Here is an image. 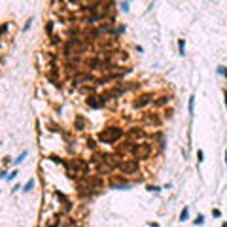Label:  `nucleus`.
Wrapping results in <instances>:
<instances>
[{
    "label": "nucleus",
    "mask_w": 227,
    "mask_h": 227,
    "mask_svg": "<svg viewBox=\"0 0 227 227\" xmlns=\"http://www.w3.org/2000/svg\"><path fill=\"white\" fill-rule=\"evenodd\" d=\"M150 227H159V223H150Z\"/></svg>",
    "instance_id": "31"
},
{
    "label": "nucleus",
    "mask_w": 227,
    "mask_h": 227,
    "mask_svg": "<svg viewBox=\"0 0 227 227\" xmlns=\"http://www.w3.org/2000/svg\"><path fill=\"white\" fill-rule=\"evenodd\" d=\"M17 174H19V170H17V168H13V170H11V172L8 174V178H6V180H8V182H11L13 178H17Z\"/></svg>",
    "instance_id": "18"
},
{
    "label": "nucleus",
    "mask_w": 227,
    "mask_h": 227,
    "mask_svg": "<svg viewBox=\"0 0 227 227\" xmlns=\"http://www.w3.org/2000/svg\"><path fill=\"white\" fill-rule=\"evenodd\" d=\"M152 102H153V95L152 93H142L136 101L133 102V108L134 110H142V108H146V106L152 104Z\"/></svg>",
    "instance_id": "4"
},
{
    "label": "nucleus",
    "mask_w": 227,
    "mask_h": 227,
    "mask_svg": "<svg viewBox=\"0 0 227 227\" xmlns=\"http://www.w3.org/2000/svg\"><path fill=\"white\" fill-rule=\"evenodd\" d=\"M218 74H219V76H223L225 80H227V68H225V66H218Z\"/></svg>",
    "instance_id": "21"
},
{
    "label": "nucleus",
    "mask_w": 227,
    "mask_h": 227,
    "mask_svg": "<svg viewBox=\"0 0 227 227\" xmlns=\"http://www.w3.org/2000/svg\"><path fill=\"white\" fill-rule=\"evenodd\" d=\"M47 159H51L53 163H57V165H62L65 168H70V163H68V161H65V159H61L59 155H49Z\"/></svg>",
    "instance_id": "9"
},
{
    "label": "nucleus",
    "mask_w": 227,
    "mask_h": 227,
    "mask_svg": "<svg viewBox=\"0 0 227 227\" xmlns=\"http://www.w3.org/2000/svg\"><path fill=\"white\" fill-rule=\"evenodd\" d=\"M225 165H227V150H225Z\"/></svg>",
    "instance_id": "32"
},
{
    "label": "nucleus",
    "mask_w": 227,
    "mask_h": 227,
    "mask_svg": "<svg viewBox=\"0 0 227 227\" xmlns=\"http://www.w3.org/2000/svg\"><path fill=\"white\" fill-rule=\"evenodd\" d=\"M165 116H167V117H172V110H170V108L165 110Z\"/></svg>",
    "instance_id": "27"
},
{
    "label": "nucleus",
    "mask_w": 227,
    "mask_h": 227,
    "mask_svg": "<svg viewBox=\"0 0 227 227\" xmlns=\"http://www.w3.org/2000/svg\"><path fill=\"white\" fill-rule=\"evenodd\" d=\"M129 136H136V138H142V136H144V131H142L140 127H133V129H129Z\"/></svg>",
    "instance_id": "10"
},
{
    "label": "nucleus",
    "mask_w": 227,
    "mask_h": 227,
    "mask_svg": "<svg viewBox=\"0 0 227 227\" xmlns=\"http://www.w3.org/2000/svg\"><path fill=\"white\" fill-rule=\"evenodd\" d=\"M25 159H27V152H21V153L17 155V159H15V161H13V165H15V167H17V165H21V163H23Z\"/></svg>",
    "instance_id": "12"
},
{
    "label": "nucleus",
    "mask_w": 227,
    "mask_h": 227,
    "mask_svg": "<svg viewBox=\"0 0 227 227\" xmlns=\"http://www.w3.org/2000/svg\"><path fill=\"white\" fill-rule=\"evenodd\" d=\"M193 102H195V97L191 95V97H189V102H187V110H189V116H193Z\"/></svg>",
    "instance_id": "15"
},
{
    "label": "nucleus",
    "mask_w": 227,
    "mask_h": 227,
    "mask_svg": "<svg viewBox=\"0 0 227 227\" xmlns=\"http://www.w3.org/2000/svg\"><path fill=\"white\" fill-rule=\"evenodd\" d=\"M168 102H170V97H168V95H161V97H157V98L153 101V104L157 106V108H161V106H165V104H168Z\"/></svg>",
    "instance_id": "8"
},
{
    "label": "nucleus",
    "mask_w": 227,
    "mask_h": 227,
    "mask_svg": "<svg viewBox=\"0 0 227 227\" xmlns=\"http://www.w3.org/2000/svg\"><path fill=\"white\" fill-rule=\"evenodd\" d=\"M87 148L89 150H97V140L95 138H87Z\"/></svg>",
    "instance_id": "16"
},
{
    "label": "nucleus",
    "mask_w": 227,
    "mask_h": 227,
    "mask_svg": "<svg viewBox=\"0 0 227 227\" xmlns=\"http://www.w3.org/2000/svg\"><path fill=\"white\" fill-rule=\"evenodd\" d=\"M197 157H199V159H197L199 163H203V161H204V152H203V150H199V152H197Z\"/></svg>",
    "instance_id": "25"
},
{
    "label": "nucleus",
    "mask_w": 227,
    "mask_h": 227,
    "mask_svg": "<svg viewBox=\"0 0 227 227\" xmlns=\"http://www.w3.org/2000/svg\"><path fill=\"white\" fill-rule=\"evenodd\" d=\"M123 134H125V131L121 129V127L112 125V127H106V129L98 134V140H101L102 144H116V142L121 138Z\"/></svg>",
    "instance_id": "1"
},
{
    "label": "nucleus",
    "mask_w": 227,
    "mask_h": 227,
    "mask_svg": "<svg viewBox=\"0 0 227 227\" xmlns=\"http://www.w3.org/2000/svg\"><path fill=\"white\" fill-rule=\"evenodd\" d=\"M178 51H180V55H186V40L184 38L178 40Z\"/></svg>",
    "instance_id": "13"
},
{
    "label": "nucleus",
    "mask_w": 227,
    "mask_h": 227,
    "mask_svg": "<svg viewBox=\"0 0 227 227\" xmlns=\"http://www.w3.org/2000/svg\"><path fill=\"white\" fill-rule=\"evenodd\" d=\"M222 227H227V222H223V225H222Z\"/></svg>",
    "instance_id": "33"
},
{
    "label": "nucleus",
    "mask_w": 227,
    "mask_h": 227,
    "mask_svg": "<svg viewBox=\"0 0 227 227\" xmlns=\"http://www.w3.org/2000/svg\"><path fill=\"white\" fill-rule=\"evenodd\" d=\"M34 186H36V180L30 178V180H28L25 186H23V191H25V193H28V191H32V189H34Z\"/></svg>",
    "instance_id": "11"
},
{
    "label": "nucleus",
    "mask_w": 227,
    "mask_h": 227,
    "mask_svg": "<svg viewBox=\"0 0 227 227\" xmlns=\"http://www.w3.org/2000/svg\"><path fill=\"white\" fill-rule=\"evenodd\" d=\"M193 223H195V225H203V223H204V216H203V214H199V216L193 219Z\"/></svg>",
    "instance_id": "19"
},
{
    "label": "nucleus",
    "mask_w": 227,
    "mask_h": 227,
    "mask_svg": "<svg viewBox=\"0 0 227 227\" xmlns=\"http://www.w3.org/2000/svg\"><path fill=\"white\" fill-rule=\"evenodd\" d=\"M46 30H47V34H49V36H53V21H49V23H47Z\"/></svg>",
    "instance_id": "22"
},
{
    "label": "nucleus",
    "mask_w": 227,
    "mask_h": 227,
    "mask_svg": "<svg viewBox=\"0 0 227 227\" xmlns=\"http://www.w3.org/2000/svg\"><path fill=\"white\" fill-rule=\"evenodd\" d=\"M212 214H214V218H219V216H222V212H219V210H214Z\"/></svg>",
    "instance_id": "28"
},
{
    "label": "nucleus",
    "mask_w": 227,
    "mask_h": 227,
    "mask_svg": "<svg viewBox=\"0 0 227 227\" xmlns=\"http://www.w3.org/2000/svg\"><path fill=\"white\" fill-rule=\"evenodd\" d=\"M223 97H225V106H227V91H223Z\"/></svg>",
    "instance_id": "30"
},
{
    "label": "nucleus",
    "mask_w": 227,
    "mask_h": 227,
    "mask_svg": "<svg viewBox=\"0 0 227 227\" xmlns=\"http://www.w3.org/2000/svg\"><path fill=\"white\" fill-rule=\"evenodd\" d=\"M8 28H10V23H2V25H0V36L8 32Z\"/></svg>",
    "instance_id": "20"
},
{
    "label": "nucleus",
    "mask_w": 227,
    "mask_h": 227,
    "mask_svg": "<svg viewBox=\"0 0 227 227\" xmlns=\"http://www.w3.org/2000/svg\"><path fill=\"white\" fill-rule=\"evenodd\" d=\"M0 191H2V189H0Z\"/></svg>",
    "instance_id": "35"
},
{
    "label": "nucleus",
    "mask_w": 227,
    "mask_h": 227,
    "mask_svg": "<svg viewBox=\"0 0 227 227\" xmlns=\"http://www.w3.org/2000/svg\"><path fill=\"white\" fill-rule=\"evenodd\" d=\"M116 168L121 174H136L140 165H138V159H125V161H119Z\"/></svg>",
    "instance_id": "2"
},
{
    "label": "nucleus",
    "mask_w": 227,
    "mask_h": 227,
    "mask_svg": "<svg viewBox=\"0 0 227 227\" xmlns=\"http://www.w3.org/2000/svg\"><path fill=\"white\" fill-rule=\"evenodd\" d=\"M110 189H131L133 187V184L131 182H127L123 176H116V178H112L110 180Z\"/></svg>",
    "instance_id": "5"
},
{
    "label": "nucleus",
    "mask_w": 227,
    "mask_h": 227,
    "mask_svg": "<svg viewBox=\"0 0 227 227\" xmlns=\"http://www.w3.org/2000/svg\"><path fill=\"white\" fill-rule=\"evenodd\" d=\"M187 218H189V208L184 206V208H182V214H180V222H186Z\"/></svg>",
    "instance_id": "14"
},
{
    "label": "nucleus",
    "mask_w": 227,
    "mask_h": 227,
    "mask_svg": "<svg viewBox=\"0 0 227 227\" xmlns=\"http://www.w3.org/2000/svg\"><path fill=\"white\" fill-rule=\"evenodd\" d=\"M152 152H153V146L152 144H133L131 146V153L136 159H146Z\"/></svg>",
    "instance_id": "3"
},
{
    "label": "nucleus",
    "mask_w": 227,
    "mask_h": 227,
    "mask_svg": "<svg viewBox=\"0 0 227 227\" xmlns=\"http://www.w3.org/2000/svg\"><path fill=\"white\" fill-rule=\"evenodd\" d=\"M72 227H78V225H72Z\"/></svg>",
    "instance_id": "34"
},
{
    "label": "nucleus",
    "mask_w": 227,
    "mask_h": 227,
    "mask_svg": "<svg viewBox=\"0 0 227 227\" xmlns=\"http://www.w3.org/2000/svg\"><path fill=\"white\" fill-rule=\"evenodd\" d=\"M146 189L150 191V193H159V191H161V187H159V186H153V184H150Z\"/></svg>",
    "instance_id": "17"
},
{
    "label": "nucleus",
    "mask_w": 227,
    "mask_h": 227,
    "mask_svg": "<svg viewBox=\"0 0 227 227\" xmlns=\"http://www.w3.org/2000/svg\"><path fill=\"white\" fill-rule=\"evenodd\" d=\"M85 102H87V106H91V108H102L101 97H97V95H89L85 98Z\"/></svg>",
    "instance_id": "6"
},
{
    "label": "nucleus",
    "mask_w": 227,
    "mask_h": 227,
    "mask_svg": "<svg viewBox=\"0 0 227 227\" xmlns=\"http://www.w3.org/2000/svg\"><path fill=\"white\" fill-rule=\"evenodd\" d=\"M85 127H87V121H85V117L78 114L76 119H74V129H76V131H83Z\"/></svg>",
    "instance_id": "7"
},
{
    "label": "nucleus",
    "mask_w": 227,
    "mask_h": 227,
    "mask_svg": "<svg viewBox=\"0 0 227 227\" xmlns=\"http://www.w3.org/2000/svg\"><path fill=\"white\" fill-rule=\"evenodd\" d=\"M8 178V172H6V170H0V180H6Z\"/></svg>",
    "instance_id": "26"
},
{
    "label": "nucleus",
    "mask_w": 227,
    "mask_h": 227,
    "mask_svg": "<svg viewBox=\"0 0 227 227\" xmlns=\"http://www.w3.org/2000/svg\"><path fill=\"white\" fill-rule=\"evenodd\" d=\"M21 189V184H15V186H13V193H15V191H19Z\"/></svg>",
    "instance_id": "29"
},
{
    "label": "nucleus",
    "mask_w": 227,
    "mask_h": 227,
    "mask_svg": "<svg viewBox=\"0 0 227 227\" xmlns=\"http://www.w3.org/2000/svg\"><path fill=\"white\" fill-rule=\"evenodd\" d=\"M123 32H125V25H119L116 30H114V34H123Z\"/></svg>",
    "instance_id": "24"
},
{
    "label": "nucleus",
    "mask_w": 227,
    "mask_h": 227,
    "mask_svg": "<svg viewBox=\"0 0 227 227\" xmlns=\"http://www.w3.org/2000/svg\"><path fill=\"white\" fill-rule=\"evenodd\" d=\"M119 8H121V11H129V2H121V4H119Z\"/></svg>",
    "instance_id": "23"
}]
</instances>
